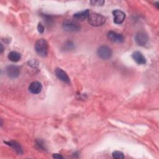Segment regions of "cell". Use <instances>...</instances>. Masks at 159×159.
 Instances as JSON below:
<instances>
[{"instance_id":"obj_1","label":"cell","mask_w":159,"mask_h":159,"mask_svg":"<svg viewBox=\"0 0 159 159\" xmlns=\"http://www.w3.org/2000/svg\"><path fill=\"white\" fill-rule=\"evenodd\" d=\"M35 50L40 57H46L48 53L47 42L43 39L37 40L35 43Z\"/></svg>"},{"instance_id":"obj_2","label":"cell","mask_w":159,"mask_h":159,"mask_svg":"<svg viewBox=\"0 0 159 159\" xmlns=\"http://www.w3.org/2000/svg\"><path fill=\"white\" fill-rule=\"evenodd\" d=\"M88 23L92 26L99 27L103 25L106 22V17L98 13H91L89 15Z\"/></svg>"},{"instance_id":"obj_3","label":"cell","mask_w":159,"mask_h":159,"mask_svg":"<svg viewBox=\"0 0 159 159\" xmlns=\"http://www.w3.org/2000/svg\"><path fill=\"white\" fill-rule=\"evenodd\" d=\"M97 54L100 58L102 60H107L112 57V51L108 46L102 45L98 49Z\"/></svg>"},{"instance_id":"obj_4","label":"cell","mask_w":159,"mask_h":159,"mask_svg":"<svg viewBox=\"0 0 159 159\" xmlns=\"http://www.w3.org/2000/svg\"><path fill=\"white\" fill-rule=\"evenodd\" d=\"M63 29L68 32H76L80 30V26L79 24L71 20H66L63 22Z\"/></svg>"},{"instance_id":"obj_5","label":"cell","mask_w":159,"mask_h":159,"mask_svg":"<svg viewBox=\"0 0 159 159\" xmlns=\"http://www.w3.org/2000/svg\"><path fill=\"white\" fill-rule=\"evenodd\" d=\"M6 73L11 78H16L20 74V69L17 66L9 65L6 68Z\"/></svg>"},{"instance_id":"obj_6","label":"cell","mask_w":159,"mask_h":159,"mask_svg":"<svg viewBox=\"0 0 159 159\" xmlns=\"http://www.w3.org/2000/svg\"><path fill=\"white\" fill-rule=\"evenodd\" d=\"M114 16V22L117 24H122L125 18V14L119 9H115L112 11Z\"/></svg>"},{"instance_id":"obj_7","label":"cell","mask_w":159,"mask_h":159,"mask_svg":"<svg viewBox=\"0 0 159 159\" xmlns=\"http://www.w3.org/2000/svg\"><path fill=\"white\" fill-rule=\"evenodd\" d=\"M107 37L111 41L113 42L122 43L124 41V38L123 35L116 32L109 31L107 34Z\"/></svg>"},{"instance_id":"obj_8","label":"cell","mask_w":159,"mask_h":159,"mask_svg":"<svg viewBox=\"0 0 159 159\" xmlns=\"http://www.w3.org/2000/svg\"><path fill=\"white\" fill-rule=\"evenodd\" d=\"M135 41L139 45L144 46L148 41V35L144 32H139L135 35Z\"/></svg>"},{"instance_id":"obj_9","label":"cell","mask_w":159,"mask_h":159,"mask_svg":"<svg viewBox=\"0 0 159 159\" xmlns=\"http://www.w3.org/2000/svg\"><path fill=\"white\" fill-rule=\"evenodd\" d=\"M55 73L57 77L61 81L67 84H69L70 83V78L68 77L65 71H63L62 69L60 68H57L55 70Z\"/></svg>"},{"instance_id":"obj_10","label":"cell","mask_w":159,"mask_h":159,"mask_svg":"<svg viewBox=\"0 0 159 159\" xmlns=\"http://www.w3.org/2000/svg\"><path fill=\"white\" fill-rule=\"evenodd\" d=\"M132 58L138 65H144L146 63V58L143 54L138 51L134 52L132 55Z\"/></svg>"},{"instance_id":"obj_11","label":"cell","mask_w":159,"mask_h":159,"mask_svg":"<svg viewBox=\"0 0 159 159\" xmlns=\"http://www.w3.org/2000/svg\"><path fill=\"white\" fill-rule=\"evenodd\" d=\"M42 89V86L41 83L39 81H34L30 83L29 86V91L32 94H39L41 92Z\"/></svg>"},{"instance_id":"obj_12","label":"cell","mask_w":159,"mask_h":159,"mask_svg":"<svg viewBox=\"0 0 159 159\" xmlns=\"http://www.w3.org/2000/svg\"><path fill=\"white\" fill-rule=\"evenodd\" d=\"M89 15V11L88 9H86V10L75 13L73 15V17L76 20H84V19L88 17Z\"/></svg>"},{"instance_id":"obj_13","label":"cell","mask_w":159,"mask_h":159,"mask_svg":"<svg viewBox=\"0 0 159 159\" xmlns=\"http://www.w3.org/2000/svg\"><path fill=\"white\" fill-rule=\"evenodd\" d=\"M21 58L20 54L17 52L12 51L9 53L8 54V58L10 61L12 62H17Z\"/></svg>"},{"instance_id":"obj_14","label":"cell","mask_w":159,"mask_h":159,"mask_svg":"<svg viewBox=\"0 0 159 159\" xmlns=\"http://www.w3.org/2000/svg\"><path fill=\"white\" fill-rule=\"evenodd\" d=\"M5 143H7V145L12 147L16 151V152H17L18 153L20 154V153H22V148H21L20 146L17 142H13V141H11V142H6Z\"/></svg>"},{"instance_id":"obj_15","label":"cell","mask_w":159,"mask_h":159,"mask_svg":"<svg viewBox=\"0 0 159 159\" xmlns=\"http://www.w3.org/2000/svg\"><path fill=\"white\" fill-rule=\"evenodd\" d=\"M112 157L116 159H123L124 158V153L120 151H114L112 153Z\"/></svg>"},{"instance_id":"obj_16","label":"cell","mask_w":159,"mask_h":159,"mask_svg":"<svg viewBox=\"0 0 159 159\" xmlns=\"http://www.w3.org/2000/svg\"><path fill=\"white\" fill-rule=\"evenodd\" d=\"M65 47L66 48V50H71V49H73V48H74V44L72 42L68 41V42H67L65 43Z\"/></svg>"},{"instance_id":"obj_17","label":"cell","mask_w":159,"mask_h":159,"mask_svg":"<svg viewBox=\"0 0 159 159\" xmlns=\"http://www.w3.org/2000/svg\"><path fill=\"white\" fill-rule=\"evenodd\" d=\"M91 4L93 6H102L104 3V1H91Z\"/></svg>"},{"instance_id":"obj_18","label":"cell","mask_w":159,"mask_h":159,"mask_svg":"<svg viewBox=\"0 0 159 159\" xmlns=\"http://www.w3.org/2000/svg\"><path fill=\"white\" fill-rule=\"evenodd\" d=\"M37 30H38L39 32H40V33H43V31H44V27L42 24V23H39L38 26H37Z\"/></svg>"},{"instance_id":"obj_19","label":"cell","mask_w":159,"mask_h":159,"mask_svg":"<svg viewBox=\"0 0 159 159\" xmlns=\"http://www.w3.org/2000/svg\"><path fill=\"white\" fill-rule=\"evenodd\" d=\"M53 157L55 158H63L62 156H61L59 154H53Z\"/></svg>"},{"instance_id":"obj_20","label":"cell","mask_w":159,"mask_h":159,"mask_svg":"<svg viewBox=\"0 0 159 159\" xmlns=\"http://www.w3.org/2000/svg\"><path fill=\"white\" fill-rule=\"evenodd\" d=\"M1 53H2L4 48H3V47H2V44H1Z\"/></svg>"}]
</instances>
